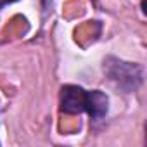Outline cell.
Returning <instances> with one entry per match:
<instances>
[{"instance_id": "1", "label": "cell", "mask_w": 147, "mask_h": 147, "mask_svg": "<svg viewBox=\"0 0 147 147\" xmlns=\"http://www.w3.org/2000/svg\"><path fill=\"white\" fill-rule=\"evenodd\" d=\"M104 73L118 88L125 92H135L144 82L142 66L135 62H126L118 57L104 59Z\"/></svg>"}, {"instance_id": "2", "label": "cell", "mask_w": 147, "mask_h": 147, "mask_svg": "<svg viewBox=\"0 0 147 147\" xmlns=\"http://www.w3.org/2000/svg\"><path fill=\"white\" fill-rule=\"evenodd\" d=\"M87 107V90L76 85H66L61 88V111L64 114H80Z\"/></svg>"}, {"instance_id": "3", "label": "cell", "mask_w": 147, "mask_h": 147, "mask_svg": "<svg viewBox=\"0 0 147 147\" xmlns=\"http://www.w3.org/2000/svg\"><path fill=\"white\" fill-rule=\"evenodd\" d=\"M85 111L92 118V121H100L106 118L109 111V99L104 92L100 90H92L87 92V107Z\"/></svg>"}, {"instance_id": "4", "label": "cell", "mask_w": 147, "mask_h": 147, "mask_svg": "<svg viewBox=\"0 0 147 147\" xmlns=\"http://www.w3.org/2000/svg\"><path fill=\"white\" fill-rule=\"evenodd\" d=\"M12 2H18V0H0V7H4L7 4H12Z\"/></svg>"}]
</instances>
